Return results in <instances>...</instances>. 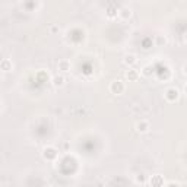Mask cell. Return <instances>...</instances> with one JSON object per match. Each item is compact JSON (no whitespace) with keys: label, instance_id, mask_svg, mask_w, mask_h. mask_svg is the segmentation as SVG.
I'll list each match as a JSON object with an SVG mask.
<instances>
[{"label":"cell","instance_id":"cell-1","mask_svg":"<svg viewBox=\"0 0 187 187\" xmlns=\"http://www.w3.org/2000/svg\"><path fill=\"white\" fill-rule=\"evenodd\" d=\"M165 98L168 99L169 103H173V101H175V99L178 98V95H180V91H178L177 88H168L167 91H165Z\"/></svg>","mask_w":187,"mask_h":187},{"label":"cell","instance_id":"cell-2","mask_svg":"<svg viewBox=\"0 0 187 187\" xmlns=\"http://www.w3.org/2000/svg\"><path fill=\"white\" fill-rule=\"evenodd\" d=\"M110 89H111L113 94H123L124 91V85L121 80H114L111 85H110Z\"/></svg>","mask_w":187,"mask_h":187},{"label":"cell","instance_id":"cell-3","mask_svg":"<svg viewBox=\"0 0 187 187\" xmlns=\"http://www.w3.org/2000/svg\"><path fill=\"white\" fill-rule=\"evenodd\" d=\"M57 67H58V70L60 72L66 73V72L70 70V63L67 62V60H60V62L57 63Z\"/></svg>","mask_w":187,"mask_h":187},{"label":"cell","instance_id":"cell-4","mask_svg":"<svg viewBox=\"0 0 187 187\" xmlns=\"http://www.w3.org/2000/svg\"><path fill=\"white\" fill-rule=\"evenodd\" d=\"M119 16H120L121 19H129L130 16H132V10H130L129 8H123V9L119 10Z\"/></svg>","mask_w":187,"mask_h":187},{"label":"cell","instance_id":"cell-5","mask_svg":"<svg viewBox=\"0 0 187 187\" xmlns=\"http://www.w3.org/2000/svg\"><path fill=\"white\" fill-rule=\"evenodd\" d=\"M136 129H138L139 133H145V132H148V130H149V124H148L146 121H140V123H138V124H136Z\"/></svg>","mask_w":187,"mask_h":187},{"label":"cell","instance_id":"cell-6","mask_svg":"<svg viewBox=\"0 0 187 187\" xmlns=\"http://www.w3.org/2000/svg\"><path fill=\"white\" fill-rule=\"evenodd\" d=\"M64 80H66V79H64L62 75H60V76H54V78H53V85L56 86V88L63 86V85H64Z\"/></svg>","mask_w":187,"mask_h":187},{"label":"cell","instance_id":"cell-7","mask_svg":"<svg viewBox=\"0 0 187 187\" xmlns=\"http://www.w3.org/2000/svg\"><path fill=\"white\" fill-rule=\"evenodd\" d=\"M126 76H127L129 79L134 80V79H136V78H138V72L134 70V69H130V70L127 72V73H126Z\"/></svg>","mask_w":187,"mask_h":187},{"label":"cell","instance_id":"cell-8","mask_svg":"<svg viewBox=\"0 0 187 187\" xmlns=\"http://www.w3.org/2000/svg\"><path fill=\"white\" fill-rule=\"evenodd\" d=\"M124 63H126V64H133V63H136V57H134L133 54L126 56V57H124Z\"/></svg>","mask_w":187,"mask_h":187},{"label":"cell","instance_id":"cell-9","mask_svg":"<svg viewBox=\"0 0 187 187\" xmlns=\"http://www.w3.org/2000/svg\"><path fill=\"white\" fill-rule=\"evenodd\" d=\"M184 72H186V73H187V66H184Z\"/></svg>","mask_w":187,"mask_h":187}]
</instances>
